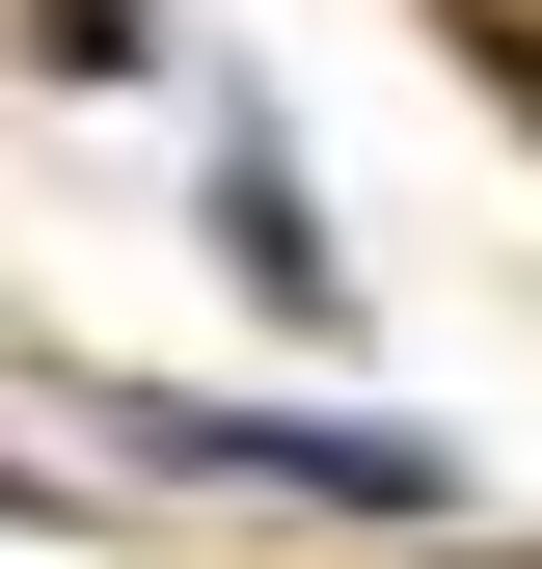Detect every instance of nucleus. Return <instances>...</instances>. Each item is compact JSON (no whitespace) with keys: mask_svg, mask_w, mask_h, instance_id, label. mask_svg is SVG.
Here are the masks:
<instances>
[]
</instances>
